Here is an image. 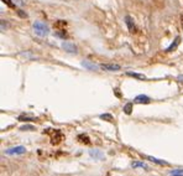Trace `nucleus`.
Wrapping results in <instances>:
<instances>
[{
  "label": "nucleus",
  "instance_id": "nucleus-1",
  "mask_svg": "<svg viewBox=\"0 0 183 176\" xmlns=\"http://www.w3.org/2000/svg\"><path fill=\"white\" fill-rule=\"evenodd\" d=\"M33 30H35V34L38 35V36H41V37L47 36L48 32H50L48 26L45 25L43 22H40V21H36V22L33 24Z\"/></svg>",
  "mask_w": 183,
  "mask_h": 176
},
{
  "label": "nucleus",
  "instance_id": "nucleus-2",
  "mask_svg": "<svg viewBox=\"0 0 183 176\" xmlns=\"http://www.w3.org/2000/svg\"><path fill=\"white\" fill-rule=\"evenodd\" d=\"M62 47L65 51L69 52V53H77V46L69 41H63L62 42Z\"/></svg>",
  "mask_w": 183,
  "mask_h": 176
},
{
  "label": "nucleus",
  "instance_id": "nucleus-3",
  "mask_svg": "<svg viewBox=\"0 0 183 176\" xmlns=\"http://www.w3.org/2000/svg\"><path fill=\"white\" fill-rule=\"evenodd\" d=\"M26 151V149L24 146H15V148H11L9 150H6V154L9 155H16V154H24Z\"/></svg>",
  "mask_w": 183,
  "mask_h": 176
},
{
  "label": "nucleus",
  "instance_id": "nucleus-4",
  "mask_svg": "<svg viewBox=\"0 0 183 176\" xmlns=\"http://www.w3.org/2000/svg\"><path fill=\"white\" fill-rule=\"evenodd\" d=\"M150 100H151V99H150L147 95H145V94H140V95H137V97L134 99V102H135V103H139V104H149Z\"/></svg>",
  "mask_w": 183,
  "mask_h": 176
},
{
  "label": "nucleus",
  "instance_id": "nucleus-5",
  "mask_svg": "<svg viewBox=\"0 0 183 176\" xmlns=\"http://www.w3.org/2000/svg\"><path fill=\"white\" fill-rule=\"evenodd\" d=\"M125 22H126V25H127V27H129V31L130 32H134L135 31V25H134V20L131 19V16H125Z\"/></svg>",
  "mask_w": 183,
  "mask_h": 176
},
{
  "label": "nucleus",
  "instance_id": "nucleus-6",
  "mask_svg": "<svg viewBox=\"0 0 183 176\" xmlns=\"http://www.w3.org/2000/svg\"><path fill=\"white\" fill-rule=\"evenodd\" d=\"M180 42H181V37H180V36H177V37L175 39V41L171 44V46L166 50V52H172V51H175V50L177 49V46L180 45Z\"/></svg>",
  "mask_w": 183,
  "mask_h": 176
},
{
  "label": "nucleus",
  "instance_id": "nucleus-7",
  "mask_svg": "<svg viewBox=\"0 0 183 176\" xmlns=\"http://www.w3.org/2000/svg\"><path fill=\"white\" fill-rule=\"evenodd\" d=\"M100 67L104 70V71H119L120 70V66L119 65H100Z\"/></svg>",
  "mask_w": 183,
  "mask_h": 176
},
{
  "label": "nucleus",
  "instance_id": "nucleus-8",
  "mask_svg": "<svg viewBox=\"0 0 183 176\" xmlns=\"http://www.w3.org/2000/svg\"><path fill=\"white\" fill-rule=\"evenodd\" d=\"M82 66L86 67V68H88V70H91V71L98 70V66L94 65V63H92V62H89V61H83V62H82Z\"/></svg>",
  "mask_w": 183,
  "mask_h": 176
},
{
  "label": "nucleus",
  "instance_id": "nucleus-9",
  "mask_svg": "<svg viewBox=\"0 0 183 176\" xmlns=\"http://www.w3.org/2000/svg\"><path fill=\"white\" fill-rule=\"evenodd\" d=\"M127 75H129V76H131V77H135V78H137V80H146V76H144V75H140V73L127 72Z\"/></svg>",
  "mask_w": 183,
  "mask_h": 176
},
{
  "label": "nucleus",
  "instance_id": "nucleus-10",
  "mask_svg": "<svg viewBox=\"0 0 183 176\" xmlns=\"http://www.w3.org/2000/svg\"><path fill=\"white\" fill-rule=\"evenodd\" d=\"M131 110H132V103H127L125 107H124V112L126 114H131Z\"/></svg>",
  "mask_w": 183,
  "mask_h": 176
},
{
  "label": "nucleus",
  "instance_id": "nucleus-11",
  "mask_svg": "<svg viewBox=\"0 0 183 176\" xmlns=\"http://www.w3.org/2000/svg\"><path fill=\"white\" fill-rule=\"evenodd\" d=\"M78 139H79V141H81V143L89 144V138H88L87 135H83V134H82V135H79V137H78Z\"/></svg>",
  "mask_w": 183,
  "mask_h": 176
},
{
  "label": "nucleus",
  "instance_id": "nucleus-12",
  "mask_svg": "<svg viewBox=\"0 0 183 176\" xmlns=\"http://www.w3.org/2000/svg\"><path fill=\"white\" fill-rule=\"evenodd\" d=\"M149 159H150L151 161H154V163L158 164V165H167V163H166V161H161V160L156 159V158H151V156H149Z\"/></svg>",
  "mask_w": 183,
  "mask_h": 176
},
{
  "label": "nucleus",
  "instance_id": "nucleus-13",
  "mask_svg": "<svg viewBox=\"0 0 183 176\" xmlns=\"http://www.w3.org/2000/svg\"><path fill=\"white\" fill-rule=\"evenodd\" d=\"M100 118H101V119H105V120H108V122H111V120H113V117H111L110 114H101Z\"/></svg>",
  "mask_w": 183,
  "mask_h": 176
},
{
  "label": "nucleus",
  "instance_id": "nucleus-14",
  "mask_svg": "<svg viewBox=\"0 0 183 176\" xmlns=\"http://www.w3.org/2000/svg\"><path fill=\"white\" fill-rule=\"evenodd\" d=\"M57 29H60V27H65L66 26V21H62V20H60V21H57L56 22V25H55Z\"/></svg>",
  "mask_w": 183,
  "mask_h": 176
},
{
  "label": "nucleus",
  "instance_id": "nucleus-15",
  "mask_svg": "<svg viewBox=\"0 0 183 176\" xmlns=\"http://www.w3.org/2000/svg\"><path fill=\"white\" fill-rule=\"evenodd\" d=\"M21 130H35V127H32V125H24L21 128Z\"/></svg>",
  "mask_w": 183,
  "mask_h": 176
},
{
  "label": "nucleus",
  "instance_id": "nucleus-16",
  "mask_svg": "<svg viewBox=\"0 0 183 176\" xmlns=\"http://www.w3.org/2000/svg\"><path fill=\"white\" fill-rule=\"evenodd\" d=\"M137 166H141V168L147 169V166H146L145 164H142V163H135V164H132V168H137Z\"/></svg>",
  "mask_w": 183,
  "mask_h": 176
},
{
  "label": "nucleus",
  "instance_id": "nucleus-17",
  "mask_svg": "<svg viewBox=\"0 0 183 176\" xmlns=\"http://www.w3.org/2000/svg\"><path fill=\"white\" fill-rule=\"evenodd\" d=\"M1 1H2L4 4H6V5L9 6V7H14V6H15V5H14V4L11 2V0H1Z\"/></svg>",
  "mask_w": 183,
  "mask_h": 176
},
{
  "label": "nucleus",
  "instance_id": "nucleus-18",
  "mask_svg": "<svg viewBox=\"0 0 183 176\" xmlns=\"http://www.w3.org/2000/svg\"><path fill=\"white\" fill-rule=\"evenodd\" d=\"M17 12H19V15H20V16H21V17H27V15H26V14H25V12H22V10H19V11H17Z\"/></svg>",
  "mask_w": 183,
  "mask_h": 176
},
{
  "label": "nucleus",
  "instance_id": "nucleus-19",
  "mask_svg": "<svg viewBox=\"0 0 183 176\" xmlns=\"http://www.w3.org/2000/svg\"><path fill=\"white\" fill-rule=\"evenodd\" d=\"M173 174H183V170H173L171 173V175H173Z\"/></svg>",
  "mask_w": 183,
  "mask_h": 176
},
{
  "label": "nucleus",
  "instance_id": "nucleus-20",
  "mask_svg": "<svg viewBox=\"0 0 183 176\" xmlns=\"http://www.w3.org/2000/svg\"><path fill=\"white\" fill-rule=\"evenodd\" d=\"M114 92H115L116 97H121V94H120V92H119V89H118V88H115V89H114Z\"/></svg>",
  "mask_w": 183,
  "mask_h": 176
},
{
  "label": "nucleus",
  "instance_id": "nucleus-21",
  "mask_svg": "<svg viewBox=\"0 0 183 176\" xmlns=\"http://www.w3.org/2000/svg\"><path fill=\"white\" fill-rule=\"evenodd\" d=\"M172 176H183V175H181V174H173Z\"/></svg>",
  "mask_w": 183,
  "mask_h": 176
}]
</instances>
